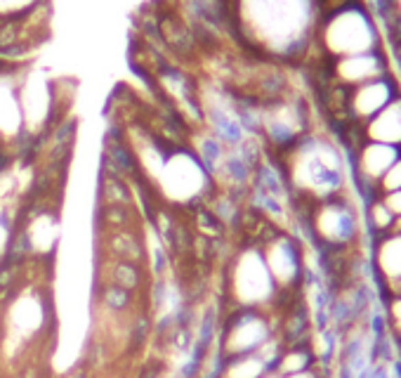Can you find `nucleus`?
Wrapping results in <instances>:
<instances>
[{
    "label": "nucleus",
    "instance_id": "nucleus-1",
    "mask_svg": "<svg viewBox=\"0 0 401 378\" xmlns=\"http://www.w3.org/2000/svg\"><path fill=\"white\" fill-rule=\"evenodd\" d=\"M293 211L317 251H342L359 246L363 220L356 204L347 194L330 196L307 206L293 204Z\"/></svg>",
    "mask_w": 401,
    "mask_h": 378
},
{
    "label": "nucleus",
    "instance_id": "nucleus-2",
    "mask_svg": "<svg viewBox=\"0 0 401 378\" xmlns=\"http://www.w3.org/2000/svg\"><path fill=\"white\" fill-rule=\"evenodd\" d=\"M222 291L227 305L258 307V310L274 312L276 300H279V289L271 279L260 246L241 241V246L224 265Z\"/></svg>",
    "mask_w": 401,
    "mask_h": 378
},
{
    "label": "nucleus",
    "instance_id": "nucleus-3",
    "mask_svg": "<svg viewBox=\"0 0 401 378\" xmlns=\"http://www.w3.org/2000/svg\"><path fill=\"white\" fill-rule=\"evenodd\" d=\"M314 45H319L321 55L328 60L368 55V52H376L378 29L366 10L359 5H350L330 17L319 19L314 31Z\"/></svg>",
    "mask_w": 401,
    "mask_h": 378
},
{
    "label": "nucleus",
    "instance_id": "nucleus-4",
    "mask_svg": "<svg viewBox=\"0 0 401 378\" xmlns=\"http://www.w3.org/2000/svg\"><path fill=\"white\" fill-rule=\"evenodd\" d=\"M260 251L279 294H300L304 276H307V263H304L300 239L286 230H279L260 244Z\"/></svg>",
    "mask_w": 401,
    "mask_h": 378
},
{
    "label": "nucleus",
    "instance_id": "nucleus-5",
    "mask_svg": "<svg viewBox=\"0 0 401 378\" xmlns=\"http://www.w3.org/2000/svg\"><path fill=\"white\" fill-rule=\"evenodd\" d=\"M363 137L368 142H382L401 149V97L392 99L380 114L363 123Z\"/></svg>",
    "mask_w": 401,
    "mask_h": 378
},
{
    "label": "nucleus",
    "instance_id": "nucleus-6",
    "mask_svg": "<svg viewBox=\"0 0 401 378\" xmlns=\"http://www.w3.org/2000/svg\"><path fill=\"white\" fill-rule=\"evenodd\" d=\"M363 215H366V227L371 230V237H380V234L392 232L394 220H397V217L389 213L387 206L382 204L380 196L366 201V213H363Z\"/></svg>",
    "mask_w": 401,
    "mask_h": 378
},
{
    "label": "nucleus",
    "instance_id": "nucleus-7",
    "mask_svg": "<svg viewBox=\"0 0 401 378\" xmlns=\"http://www.w3.org/2000/svg\"><path fill=\"white\" fill-rule=\"evenodd\" d=\"M401 189V158L389 166L387 173L380 178V182H378V196L382 194H389V191H397Z\"/></svg>",
    "mask_w": 401,
    "mask_h": 378
},
{
    "label": "nucleus",
    "instance_id": "nucleus-8",
    "mask_svg": "<svg viewBox=\"0 0 401 378\" xmlns=\"http://www.w3.org/2000/svg\"><path fill=\"white\" fill-rule=\"evenodd\" d=\"M380 199H382V204L387 206L389 213H392L394 217H401V189L389 191V194H382Z\"/></svg>",
    "mask_w": 401,
    "mask_h": 378
},
{
    "label": "nucleus",
    "instance_id": "nucleus-9",
    "mask_svg": "<svg viewBox=\"0 0 401 378\" xmlns=\"http://www.w3.org/2000/svg\"><path fill=\"white\" fill-rule=\"evenodd\" d=\"M389 8H392L394 17L401 19V0H389Z\"/></svg>",
    "mask_w": 401,
    "mask_h": 378
},
{
    "label": "nucleus",
    "instance_id": "nucleus-10",
    "mask_svg": "<svg viewBox=\"0 0 401 378\" xmlns=\"http://www.w3.org/2000/svg\"><path fill=\"white\" fill-rule=\"evenodd\" d=\"M5 161H8V152H5V149L0 147V173H3V166H5Z\"/></svg>",
    "mask_w": 401,
    "mask_h": 378
},
{
    "label": "nucleus",
    "instance_id": "nucleus-11",
    "mask_svg": "<svg viewBox=\"0 0 401 378\" xmlns=\"http://www.w3.org/2000/svg\"><path fill=\"white\" fill-rule=\"evenodd\" d=\"M262 378H283V376H279V374H274V371H269V374H265Z\"/></svg>",
    "mask_w": 401,
    "mask_h": 378
},
{
    "label": "nucleus",
    "instance_id": "nucleus-12",
    "mask_svg": "<svg viewBox=\"0 0 401 378\" xmlns=\"http://www.w3.org/2000/svg\"><path fill=\"white\" fill-rule=\"evenodd\" d=\"M399 359H401V345H399Z\"/></svg>",
    "mask_w": 401,
    "mask_h": 378
}]
</instances>
